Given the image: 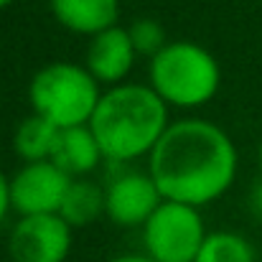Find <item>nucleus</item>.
Segmentation results:
<instances>
[{
	"label": "nucleus",
	"mask_w": 262,
	"mask_h": 262,
	"mask_svg": "<svg viewBox=\"0 0 262 262\" xmlns=\"http://www.w3.org/2000/svg\"><path fill=\"white\" fill-rule=\"evenodd\" d=\"M127 33L133 38V46L138 51V56H148L153 59L166 43H168V36H166V28L161 20L156 18H138L127 26Z\"/></svg>",
	"instance_id": "15"
},
{
	"label": "nucleus",
	"mask_w": 262,
	"mask_h": 262,
	"mask_svg": "<svg viewBox=\"0 0 262 262\" xmlns=\"http://www.w3.org/2000/svg\"><path fill=\"white\" fill-rule=\"evenodd\" d=\"M104 87L89 74L84 64L51 61L28 82L31 112L41 115L59 130L89 125Z\"/></svg>",
	"instance_id": "4"
},
{
	"label": "nucleus",
	"mask_w": 262,
	"mask_h": 262,
	"mask_svg": "<svg viewBox=\"0 0 262 262\" xmlns=\"http://www.w3.org/2000/svg\"><path fill=\"white\" fill-rule=\"evenodd\" d=\"M196 262H257V250L245 234L216 229L206 234Z\"/></svg>",
	"instance_id": "14"
},
{
	"label": "nucleus",
	"mask_w": 262,
	"mask_h": 262,
	"mask_svg": "<svg viewBox=\"0 0 262 262\" xmlns=\"http://www.w3.org/2000/svg\"><path fill=\"white\" fill-rule=\"evenodd\" d=\"M54 20L74 36H97L120 26V0H49Z\"/></svg>",
	"instance_id": "10"
},
{
	"label": "nucleus",
	"mask_w": 262,
	"mask_h": 262,
	"mask_svg": "<svg viewBox=\"0 0 262 262\" xmlns=\"http://www.w3.org/2000/svg\"><path fill=\"white\" fill-rule=\"evenodd\" d=\"M148 173L163 199L204 209L234 186L239 150L222 125L204 117H181L168 125L150 153Z\"/></svg>",
	"instance_id": "1"
},
{
	"label": "nucleus",
	"mask_w": 262,
	"mask_h": 262,
	"mask_svg": "<svg viewBox=\"0 0 262 262\" xmlns=\"http://www.w3.org/2000/svg\"><path fill=\"white\" fill-rule=\"evenodd\" d=\"M59 216L72 229L94 224L99 216H104V186L92 178H72Z\"/></svg>",
	"instance_id": "12"
},
{
	"label": "nucleus",
	"mask_w": 262,
	"mask_h": 262,
	"mask_svg": "<svg viewBox=\"0 0 262 262\" xmlns=\"http://www.w3.org/2000/svg\"><path fill=\"white\" fill-rule=\"evenodd\" d=\"M74 245V229L59 214L18 216L8 232L10 262H67Z\"/></svg>",
	"instance_id": "7"
},
{
	"label": "nucleus",
	"mask_w": 262,
	"mask_h": 262,
	"mask_svg": "<svg viewBox=\"0 0 262 262\" xmlns=\"http://www.w3.org/2000/svg\"><path fill=\"white\" fill-rule=\"evenodd\" d=\"M135 61H138V51L133 46L127 28L112 26L89 38L84 67L104 89L127 82L130 72L135 69Z\"/></svg>",
	"instance_id": "9"
},
{
	"label": "nucleus",
	"mask_w": 262,
	"mask_h": 262,
	"mask_svg": "<svg viewBox=\"0 0 262 262\" xmlns=\"http://www.w3.org/2000/svg\"><path fill=\"white\" fill-rule=\"evenodd\" d=\"M10 211V176H5V171L0 168V227L5 224Z\"/></svg>",
	"instance_id": "16"
},
{
	"label": "nucleus",
	"mask_w": 262,
	"mask_h": 262,
	"mask_svg": "<svg viewBox=\"0 0 262 262\" xmlns=\"http://www.w3.org/2000/svg\"><path fill=\"white\" fill-rule=\"evenodd\" d=\"M260 3H262V0H260Z\"/></svg>",
	"instance_id": "21"
},
{
	"label": "nucleus",
	"mask_w": 262,
	"mask_h": 262,
	"mask_svg": "<svg viewBox=\"0 0 262 262\" xmlns=\"http://www.w3.org/2000/svg\"><path fill=\"white\" fill-rule=\"evenodd\" d=\"M72 178L51 161L20 163L10 176V209L18 216L59 214Z\"/></svg>",
	"instance_id": "8"
},
{
	"label": "nucleus",
	"mask_w": 262,
	"mask_h": 262,
	"mask_svg": "<svg viewBox=\"0 0 262 262\" xmlns=\"http://www.w3.org/2000/svg\"><path fill=\"white\" fill-rule=\"evenodd\" d=\"M59 127L43 120L41 115H28L18 122L13 133V153L20 158V163H36V161H49L54 143H56Z\"/></svg>",
	"instance_id": "13"
},
{
	"label": "nucleus",
	"mask_w": 262,
	"mask_h": 262,
	"mask_svg": "<svg viewBox=\"0 0 262 262\" xmlns=\"http://www.w3.org/2000/svg\"><path fill=\"white\" fill-rule=\"evenodd\" d=\"M148 84L171 110H199L222 87L216 56L196 41H168L148 59Z\"/></svg>",
	"instance_id": "3"
},
{
	"label": "nucleus",
	"mask_w": 262,
	"mask_h": 262,
	"mask_svg": "<svg viewBox=\"0 0 262 262\" xmlns=\"http://www.w3.org/2000/svg\"><path fill=\"white\" fill-rule=\"evenodd\" d=\"M209 229L201 209L163 199L140 229L143 252L156 262H196Z\"/></svg>",
	"instance_id": "5"
},
{
	"label": "nucleus",
	"mask_w": 262,
	"mask_h": 262,
	"mask_svg": "<svg viewBox=\"0 0 262 262\" xmlns=\"http://www.w3.org/2000/svg\"><path fill=\"white\" fill-rule=\"evenodd\" d=\"M107 262H156L153 257H148L145 252H122V255H115Z\"/></svg>",
	"instance_id": "18"
},
{
	"label": "nucleus",
	"mask_w": 262,
	"mask_h": 262,
	"mask_svg": "<svg viewBox=\"0 0 262 262\" xmlns=\"http://www.w3.org/2000/svg\"><path fill=\"white\" fill-rule=\"evenodd\" d=\"M49 161L56 163L69 178H89L102 163H107L89 125L59 130Z\"/></svg>",
	"instance_id": "11"
},
{
	"label": "nucleus",
	"mask_w": 262,
	"mask_h": 262,
	"mask_svg": "<svg viewBox=\"0 0 262 262\" xmlns=\"http://www.w3.org/2000/svg\"><path fill=\"white\" fill-rule=\"evenodd\" d=\"M257 163H260V178H262V140H260V148H257Z\"/></svg>",
	"instance_id": "19"
},
{
	"label": "nucleus",
	"mask_w": 262,
	"mask_h": 262,
	"mask_svg": "<svg viewBox=\"0 0 262 262\" xmlns=\"http://www.w3.org/2000/svg\"><path fill=\"white\" fill-rule=\"evenodd\" d=\"M247 204H250L252 214L262 219V178L257 181V183H255V188L250 191V199H247Z\"/></svg>",
	"instance_id": "17"
},
{
	"label": "nucleus",
	"mask_w": 262,
	"mask_h": 262,
	"mask_svg": "<svg viewBox=\"0 0 262 262\" xmlns=\"http://www.w3.org/2000/svg\"><path fill=\"white\" fill-rule=\"evenodd\" d=\"M104 186V216L122 229H143L153 211L163 204V193L153 176L133 166H112Z\"/></svg>",
	"instance_id": "6"
},
{
	"label": "nucleus",
	"mask_w": 262,
	"mask_h": 262,
	"mask_svg": "<svg viewBox=\"0 0 262 262\" xmlns=\"http://www.w3.org/2000/svg\"><path fill=\"white\" fill-rule=\"evenodd\" d=\"M171 107L143 82L107 87L89 120V127L110 166L148 161L171 125Z\"/></svg>",
	"instance_id": "2"
},
{
	"label": "nucleus",
	"mask_w": 262,
	"mask_h": 262,
	"mask_svg": "<svg viewBox=\"0 0 262 262\" xmlns=\"http://www.w3.org/2000/svg\"><path fill=\"white\" fill-rule=\"evenodd\" d=\"M15 0H0V10H5V8H10Z\"/></svg>",
	"instance_id": "20"
}]
</instances>
